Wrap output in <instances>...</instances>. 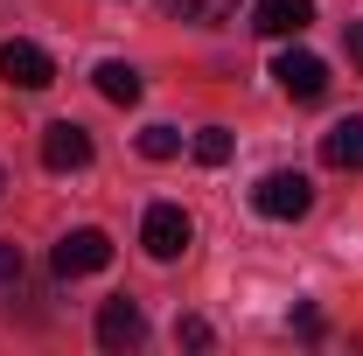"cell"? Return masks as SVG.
<instances>
[{
  "label": "cell",
  "mask_w": 363,
  "mask_h": 356,
  "mask_svg": "<svg viewBox=\"0 0 363 356\" xmlns=\"http://www.w3.org/2000/svg\"><path fill=\"white\" fill-rule=\"evenodd\" d=\"M252 210L272 217V223H294V217L315 210V182L294 175V168H272V175H259V189H252Z\"/></svg>",
  "instance_id": "obj_1"
},
{
  "label": "cell",
  "mask_w": 363,
  "mask_h": 356,
  "mask_svg": "<svg viewBox=\"0 0 363 356\" xmlns=\"http://www.w3.org/2000/svg\"><path fill=\"white\" fill-rule=\"evenodd\" d=\"M189 238H196V223H189L182 203H154V210L140 217V245H147V259H161V266L189 252Z\"/></svg>",
  "instance_id": "obj_2"
},
{
  "label": "cell",
  "mask_w": 363,
  "mask_h": 356,
  "mask_svg": "<svg viewBox=\"0 0 363 356\" xmlns=\"http://www.w3.org/2000/svg\"><path fill=\"white\" fill-rule=\"evenodd\" d=\"M272 77H279V91L294 105H315L321 91H328V63H321L315 49H286V56H272Z\"/></svg>",
  "instance_id": "obj_3"
},
{
  "label": "cell",
  "mask_w": 363,
  "mask_h": 356,
  "mask_svg": "<svg viewBox=\"0 0 363 356\" xmlns=\"http://www.w3.org/2000/svg\"><path fill=\"white\" fill-rule=\"evenodd\" d=\"M112 266V238H105V230H63V238H56V272H63V279H84V272H105Z\"/></svg>",
  "instance_id": "obj_4"
},
{
  "label": "cell",
  "mask_w": 363,
  "mask_h": 356,
  "mask_svg": "<svg viewBox=\"0 0 363 356\" xmlns=\"http://www.w3.org/2000/svg\"><path fill=\"white\" fill-rule=\"evenodd\" d=\"M140 343H147V314H140V301H126V294H119V301H105V308H98V350H140Z\"/></svg>",
  "instance_id": "obj_5"
},
{
  "label": "cell",
  "mask_w": 363,
  "mask_h": 356,
  "mask_svg": "<svg viewBox=\"0 0 363 356\" xmlns=\"http://www.w3.org/2000/svg\"><path fill=\"white\" fill-rule=\"evenodd\" d=\"M0 77H7L14 91H49L56 84V63H49V49H35V43L14 35V43L0 49Z\"/></svg>",
  "instance_id": "obj_6"
},
{
  "label": "cell",
  "mask_w": 363,
  "mask_h": 356,
  "mask_svg": "<svg viewBox=\"0 0 363 356\" xmlns=\"http://www.w3.org/2000/svg\"><path fill=\"white\" fill-rule=\"evenodd\" d=\"M43 168H49V175H77V168H91V133L70 126V119H56V126L43 133Z\"/></svg>",
  "instance_id": "obj_7"
},
{
  "label": "cell",
  "mask_w": 363,
  "mask_h": 356,
  "mask_svg": "<svg viewBox=\"0 0 363 356\" xmlns=\"http://www.w3.org/2000/svg\"><path fill=\"white\" fill-rule=\"evenodd\" d=\"M321 161H328L335 175H357L363 168V119H335V126L321 133Z\"/></svg>",
  "instance_id": "obj_8"
},
{
  "label": "cell",
  "mask_w": 363,
  "mask_h": 356,
  "mask_svg": "<svg viewBox=\"0 0 363 356\" xmlns=\"http://www.w3.org/2000/svg\"><path fill=\"white\" fill-rule=\"evenodd\" d=\"M308 21H315V0H259V14H252L259 35H301Z\"/></svg>",
  "instance_id": "obj_9"
},
{
  "label": "cell",
  "mask_w": 363,
  "mask_h": 356,
  "mask_svg": "<svg viewBox=\"0 0 363 356\" xmlns=\"http://www.w3.org/2000/svg\"><path fill=\"white\" fill-rule=\"evenodd\" d=\"M91 77H98V91H105L112 105H140V70H133V63H119V56H105V63H98Z\"/></svg>",
  "instance_id": "obj_10"
},
{
  "label": "cell",
  "mask_w": 363,
  "mask_h": 356,
  "mask_svg": "<svg viewBox=\"0 0 363 356\" xmlns=\"http://www.w3.org/2000/svg\"><path fill=\"white\" fill-rule=\"evenodd\" d=\"M161 7H168L175 21H224L238 0H161Z\"/></svg>",
  "instance_id": "obj_11"
},
{
  "label": "cell",
  "mask_w": 363,
  "mask_h": 356,
  "mask_svg": "<svg viewBox=\"0 0 363 356\" xmlns=\"http://www.w3.org/2000/svg\"><path fill=\"white\" fill-rule=\"evenodd\" d=\"M140 154H147V161H175L182 133H175V126H147V133H140Z\"/></svg>",
  "instance_id": "obj_12"
},
{
  "label": "cell",
  "mask_w": 363,
  "mask_h": 356,
  "mask_svg": "<svg viewBox=\"0 0 363 356\" xmlns=\"http://www.w3.org/2000/svg\"><path fill=\"white\" fill-rule=\"evenodd\" d=\"M196 161H203V168H224L230 161V133L224 126H203V133H196Z\"/></svg>",
  "instance_id": "obj_13"
},
{
  "label": "cell",
  "mask_w": 363,
  "mask_h": 356,
  "mask_svg": "<svg viewBox=\"0 0 363 356\" xmlns=\"http://www.w3.org/2000/svg\"><path fill=\"white\" fill-rule=\"evenodd\" d=\"M175 343H189V350H210V321H196V314H189V321H175Z\"/></svg>",
  "instance_id": "obj_14"
},
{
  "label": "cell",
  "mask_w": 363,
  "mask_h": 356,
  "mask_svg": "<svg viewBox=\"0 0 363 356\" xmlns=\"http://www.w3.org/2000/svg\"><path fill=\"white\" fill-rule=\"evenodd\" d=\"M14 279H21V245L0 238V287H14Z\"/></svg>",
  "instance_id": "obj_15"
},
{
  "label": "cell",
  "mask_w": 363,
  "mask_h": 356,
  "mask_svg": "<svg viewBox=\"0 0 363 356\" xmlns=\"http://www.w3.org/2000/svg\"><path fill=\"white\" fill-rule=\"evenodd\" d=\"M350 56H357V70H363V21L350 28Z\"/></svg>",
  "instance_id": "obj_16"
},
{
  "label": "cell",
  "mask_w": 363,
  "mask_h": 356,
  "mask_svg": "<svg viewBox=\"0 0 363 356\" xmlns=\"http://www.w3.org/2000/svg\"><path fill=\"white\" fill-rule=\"evenodd\" d=\"M0 189H7V175H0Z\"/></svg>",
  "instance_id": "obj_17"
}]
</instances>
